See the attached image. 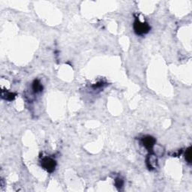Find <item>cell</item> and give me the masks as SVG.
I'll return each mask as SVG.
<instances>
[{
    "label": "cell",
    "mask_w": 192,
    "mask_h": 192,
    "mask_svg": "<svg viewBox=\"0 0 192 192\" xmlns=\"http://www.w3.org/2000/svg\"><path fill=\"white\" fill-rule=\"evenodd\" d=\"M150 26L149 23L146 22H141L138 17L135 19L134 23V30L135 33L138 35H143L147 34L150 30Z\"/></svg>",
    "instance_id": "cell-1"
},
{
    "label": "cell",
    "mask_w": 192,
    "mask_h": 192,
    "mask_svg": "<svg viewBox=\"0 0 192 192\" xmlns=\"http://www.w3.org/2000/svg\"><path fill=\"white\" fill-rule=\"evenodd\" d=\"M41 166L44 169L47 170L49 173H52L55 170L56 166V162L53 158L50 157H45L42 159L41 161Z\"/></svg>",
    "instance_id": "cell-2"
},
{
    "label": "cell",
    "mask_w": 192,
    "mask_h": 192,
    "mask_svg": "<svg viewBox=\"0 0 192 192\" xmlns=\"http://www.w3.org/2000/svg\"><path fill=\"white\" fill-rule=\"evenodd\" d=\"M142 142L143 144V146H145L149 151H152L153 146L155 143V139L154 138V137H151V136H146V137L143 138Z\"/></svg>",
    "instance_id": "cell-3"
},
{
    "label": "cell",
    "mask_w": 192,
    "mask_h": 192,
    "mask_svg": "<svg viewBox=\"0 0 192 192\" xmlns=\"http://www.w3.org/2000/svg\"><path fill=\"white\" fill-rule=\"evenodd\" d=\"M32 89L34 90V92L36 93H40L43 90V86L39 80H35V81L32 83Z\"/></svg>",
    "instance_id": "cell-4"
},
{
    "label": "cell",
    "mask_w": 192,
    "mask_h": 192,
    "mask_svg": "<svg viewBox=\"0 0 192 192\" xmlns=\"http://www.w3.org/2000/svg\"><path fill=\"white\" fill-rule=\"evenodd\" d=\"M191 147H189L186 149V152H185V160L189 164H191Z\"/></svg>",
    "instance_id": "cell-5"
},
{
    "label": "cell",
    "mask_w": 192,
    "mask_h": 192,
    "mask_svg": "<svg viewBox=\"0 0 192 192\" xmlns=\"http://www.w3.org/2000/svg\"><path fill=\"white\" fill-rule=\"evenodd\" d=\"M124 182L122 179H120V178H117L116 180H115V185H116V187H117V189H121L122 186H123Z\"/></svg>",
    "instance_id": "cell-6"
},
{
    "label": "cell",
    "mask_w": 192,
    "mask_h": 192,
    "mask_svg": "<svg viewBox=\"0 0 192 192\" xmlns=\"http://www.w3.org/2000/svg\"><path fill=\"white\" fill-rule=\"evenodd\" d=\"M15 97V95L13 94V93H6L5 94V97H4V98H5V99L8 100V101H11V100H13Z\"/></svg>",
    "instance_id": "cell-7"
}]
</instances>
